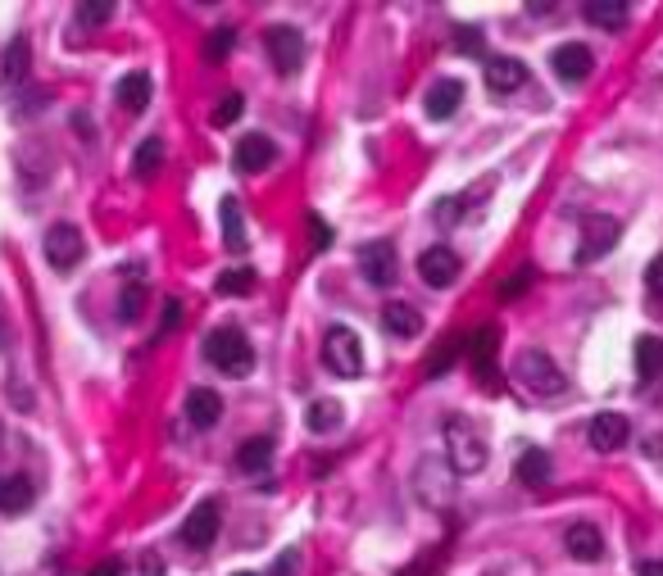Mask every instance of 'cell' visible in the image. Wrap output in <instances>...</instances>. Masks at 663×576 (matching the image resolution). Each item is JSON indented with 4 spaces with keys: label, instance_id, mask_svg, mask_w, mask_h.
Segmentation results:
<instances>
[{
    "label": "cell",
    "instance_id": "6da1fadb",
    "mask_svg": "<svg viewBox=\"0 0 663 576\" xmlns=\"http://www.w3.org/2000/svg\"><path fill=\"white\" fill-rule=\"evenodd\" d=\"M514 381L523 391H532L536 400H559L568 391V377L559 372V363L545 350H523L514 359Z\"/></svg>",
    "mask_w": 663,
    "mask_h": 576
},
{
    "label": "cell",
    "instance_id": "7a4b0ae2",
    "mask_svg": "<svg viewBox=\"0 0 663 576\" xmlns=\"http://www.w3.org/2000/svg\"><path fill=\"white\" fill-rule=\"evenodd\" d=\"M446 463L459 477H473L486 468V436L477 431V422L446 418Z\"/></svg>",
    "mask_w": 663,
    "mask_h": 576
},
{
    "label": "cell",
    "instance_id": "3957f363",
    "mask_svg": "<svg viewBox=\"0 0 663 576\" xmlns=\"http://www.w3.org/2000/svg\"><path fill=\"white\" fill-rule=\"evenodd\" d=\"M205 359L214 363L223 377H246V372L255 368V350H250L241 327H214V332L205 336Z\"/></svg>",
    "mask_w": 663,
    "mask_h": 576
},
{
    "label": "cell",
    "instance_id": "277c9868",
    "mask_svg": "<svg viewBox=\"0 0 663 576\" xmlns=\"http://www.w3.org/2000/svg\"><path fill=\"white\" fill-rule=\"evenodd\" d=\"M455 477L459 472L450 468L446 459H418L414 468V495L423 499L427 508H446L455 499Z\"/></svg>",
    "mask_w": 663,
    "mask_h": 576
},
{
    "label": "cell",
    "instance_id": "5b68a950",
    "mask_svg": "<svg viewBox=\"0 0 663 576\" xmlns=\"http://www.w3.org/2000/svg\"><path fill=\"white\" fill-rule=\"evenodd\" d=\"M323 363L337 372V377H359V372H364V341H359V332H350V327H327Z\"/></svg>",
    "mask_w": 663,
    "mask_h": 576
},
{
    "label": "cell",
    "instance_id": "8992f818",
    "mask_svg": "<svg viewBox=\"0 0 663 576\" xmlns=\"http://www.w3.org/2000/svg\"><path fill=\"white\" fill-rule=\"evenodd\" d=\"M218 531H223V504H218V499H200V504L187 513L178 536L187 549H209L218 540Z\"/></svg>",
    "mask_w": 663,
    "mask_h": 576
},
{
    "label": "cell",
    "instance_id": "52a82bcc",
    "mask_svg": "<svg viewBox=\"0 0 663 576\" xmlns=\"http://www.w3.org/2000/svg\"><path fill=\"white\" fill-rule=\"evenodd\" d=\"M359 273H364V282L377 286V291L396 286V282H400L396 245H391V241H368L364 250H359Z\"/></svg>",
    "mask_w": 663,
    "mask_h": 576
},
{
    "label": "cell",
    "instance_id": "ba28073f",
    "mask_svg": "<svg viewBox=\"0 0 663 576\" xmlns=\"http://www.w3.org/2000/svg\"><path fill=\"white\" fill-rule=\"evenodd\" d=\"M41 250H46V264L55 268V273H69V268L82 264L87 245H82V232L73 223H55L46 232V241H41Z\"/></svg>",
    "mask_w": 663,
    "mask_h": 576
},
{
    "label": "cell",
    "instance_id": "9c48e42d",
    "mask_svg": "<svg viewBox=\"0 0 663 576\" xmlns=\"http://www.w3.org/2000/svg\"><path fill=\"white\" fill-rule=\"evenodd\" d=\"M264 50H268V59H273L278 73H300V64H305V37H300V28H291V23L268 28Z\"/></svg>",
    "mask_w": 663,
    "mask_h": 576
},
{
    "label": "cell",
    "instance_id": "30bf717a",
    "mask_svg": "<svg viewBox=\"0 0 663 576\" xmlns=\"http://www.w3.org/2000/svg\"><path fill=\"white\" fill-rule=\"evenodd\" d=\"M418 277H423L432 291H446V286H455L459 254L450 250V245H427V250L418 254Z\"/></svg>",
    "mask_w": 663,
    "mask_h": 576
},
{
    "label": "cell",
    "instance_id": "8fae6325",
    "mask_svg": "<svg viewBox=\"0 0 663 576\" xmlns=\"http://www.w3.org/2000/svg\"><path fill=\"white\" fill-rule=\"evenodd\" d=\"M618 232H623V227H618L614 218H604V214L586 218V223H582V250H577V264H591V259L609 254V250H614V241H618Z\"/></svg>",
    "mask_w": 663,
    "mask_h": 576
},
{
    "label": "cell",
    "instance_id": "7c38bea8",
    "mask_svg": "<svg viewBox=\"0 0 663 576\" xmlns=\"http://www.w3.org/2000/svg\"><path fill=\"white\" fill-rule=\"evenodd\" d=\"M627 436H632V427H627L623 413H595L591 427H586V440H591L600 454H614L627 445Z\"/></svg>",
    "mask_w": 663,
    "mask_h": 576
},
{
    "label": "cell",
    "instance_id": "4fadbf2b",
    "mask_svg": "<svg viewBox=\"0 0 663 576\" xmlns=\"http://www.w3.org/2000/svg\"><path fill=\"white\" fill-rule=\"evenodd\" d=\"M527 82V64L514 55H495L486 59V91H495V96H509V91H518Z\"/></svg>",
    "mask_w": 663,
    "mask_h": 576
},
{
    "label": "cell",
    "instance_id": "5bb4252c",
    "mask_svg": "<svg viewBox=\"0 0 663 576\" xmlns=\"http://www.w3.org/2000/svg\"><path fill=\"white\" fill-rule=\"evenodd\" d=\"M273 159H278V146H273V137H264V132H250V137H241V146H237V155H232V164H237V173H264Z\"/></svg>",
    "mask_w": 663,
    "mask_h": 576
},
{
    "label": "cell",
    "instance_id": "9a60e30c",
    "mask_svg": "<svg viewBox=\"0 0 663 576\" xmlns=\"http://www.w3.org/2000/svg\"><path fill=\"white\" fill-rule=\"evenodd\" d=\"M182 413H187V422L196 431H209V427H218V418H223V400H218V391H209V386H196V391H187Z\"/></svg>",
    "mask_w": 663,
    "mask_h": 576
},
{
    "label": "cell",
    "instance_id": "2e32d148",
    "mask_svg": "<svg viewBox=\"0 0 663 576\" xmlns=\"http://www.w3.org/2000/svg\"><path fill=\"white\" fill-rule=\"evenodd\" d=\"M550 64H555V78L559 82H586V73H591V50L582 46V41H568V46H559L555 55H550Z\"/></svg>",
    "mask_w": 663,
    "mask_h": 576
},
{
    "label": "cell",
    "instance_id": "e0dca14e",
    "mask_svg": "<svg viewBox=\"0 0 663 576\" xmlns=\"http://www.w3.org/2000/svg\"><path fill=\"white\" fill-rule=\"evenodd\" d=\"M382 327L391 336H400V341H414V336L423 332V313H418L414 304H405V300H391L382 309Z\"/></svg>",
    "mask_w": 663,
    "mask_h": 576
},
{
    "label": "cell",
    "instance_id": "ac0fdd59",
    "mask_svg": "<svg viewBox=\"0 0 663 576\" xmlns=\"http://www.w3.org/2000/svg\"><path fill=\"white\" fill-rule=\"evenodd\" d=\"M32 481L23 477V472H10V477H0V513L5 518H19V513H28L32 508Z\"/></svg>",
    "mask_w": 663,
    "mask_h": 576
},
{
    "label": "cell",
    "instance_id": "d6986e66",
    "mask_svg": "<svg viewBox=\"0 0 663 576\" xmlns=\"http://www.w3.org/2000/svg\"><path fill=\"white\" fill-rule=\"evenodd\" d=\"M459 100H464V82H459V78H441V82L427 87L423 109H427V118H450L459 109Z\"/></svg>",
    "mask_w": 663,
    "mask_h": 576
},
{
    "label": "cell",
    "instance_id": "ffe728a7",
    "mask_svg": "<svg viewBox=\"0 0 663 576\" xmlns=\"http://www.w3.org/2000/svg\"><path fill=\"white\" fill-rule=\"evenodd\" d=\"M564 545H568V554L582 558V563H595V558L604 554V536L591 527V522H573L568 536H564Z\"/></svg>",
    "mask_w": 663,
    "mask_h": 576
},
{
    "label": "cell",
    "instance_id": "44dd1931",
    "mask_svg": "<svg viewBox=\"0 0 663 576\" xmlns=\"http://www.w3.org/2000/svg\"><path fill=\"white\" fill-rule=\"evenodd\" d=\"M468 354H473V372L486 381V386H495V327H482V332L473 336V345H468Z\"/></svg>",
    "mask_w": 663,
    "mask_h": 576
},
{
    "label": "cell",
    "instance_id": "7402d4cb",
    "mask_svg": "<svg viewBox=\"0 0 663 576\" xmlns=\"http://www.w3.org/2000/svg\"><path fill=\"white\" fill-rule=\"evenodd\" d=\"M586 23L591 28H604V32H618L627 23V5L623 0H591V5H582Z\"/></svg>",
    "mask_w": 663,
    "mask_h": 576
},
{
    "label": "cell",
    "instance_id": "603a6c76",
    "mask_svg": "<svg viewBox=\"0 0 663 576\" xmlns=\"http://www.w3.org/2000/svg\"><path fill=\"white\" fill-rule=\"evenodd\" d=\"M273 463V440L268 436H255V440H246L237 450V468L246 472V477H259V472Z\"/></svg>",
    "mask_w": 663,
    "mask_h": 576
},
{
    "label": "cell",
    "instance_id": "cb8c5ba5",
    "mask_svg": "<svg viewBox=\"0 0 663 576\" xmlns=\"http://www.w3.org/2000/svg\"><path fill=\"white\" fill-rule=\"evenodd\" d=\"M636 377L641 381L663 377V341L659 336H641V341H636Z\"/></svg>",
    "mask_w": 663,
    "mask_h": 576
},
{
    "label": "cell",
    "instance_id": "d4e9b609",
    "mask_svg": "<svg viewBox=\"0 0 663 576\" xmlns=\"http://www.w3.org/2000/svg\"><path fill=\"white\" fill-rule=\"evenodd\" d=\"M119 105L128 109V114H141V109L150 105V78L146 73H123L119 78Z\"/></svg>",
    "mask_w": 663,
    "mask_h": 576
},
{
    "label": "cell",
    "instance_id": "484cf974",
    "mask_svg": "<svg viewBox=\"0 0 663 576\" xmlns=\"http://www.w3.org/2000/svg\"><path fill=\"white\" fill-rule=\"evenodd\" d=\"M341 422H346V409H341L337 400H314L305 409V427L318 431V436H323V431H337Z\"/></svg>",
    "mask_w": 663,
    "mask_h": 576
},
{
    "label": "cell",
    "instance_id": "4316f807",
    "mask_svg": "<svg viewBox=\"0 0 663 576\" xmlns=\"http://www.w3.org/2000/svg\"><path fill=\"white\" fill-rule=\"evenodd\" d=\"M23 78H28V41L14 37L10 50H5V59H0V82H5V87H19Z\"/></svg>",
    "mask_w": 663,
    "mask_h": 576
},
{
    "label": "cell",
    "instance_id": "83f0119b",
    "mask_svg": "<svg viewBox=\"0 0 663 576\" xmlns=\"http://www.w3.org/2000/svg\"><path fill=\"white\" fill-rule=\"evenodd\" d=\"M518 481H523V486H545V481H550V454L523 450V459H518Z\"/></svg>",
    "mask_w": 663,
    "mask_h": 576
},
{
    "label": "cell",
    "instance_id": "f1b7e54d",
    "mask_svg": "<svg viewBox=\"0 0 663 576\" xmlns=\"http://www.w3.org/2000/svg\"><path fill=\"white\" fill-rule=\"evenodd\" d=\"M159 164H164V141L159 137H146L137 146V155H132V173L137 177H150V173H159Z\"/></svg>",
    "mask_w": 663,
    "mask_h": 576
},
{
    "label": "cell",
    "instance_id": "f546056e",
    "mask_svg": "<svg viewBox=\"0 0 663 576\" xmlns=\"http://www.w3.org/2000/svg\"><path fill=\"white\" fill-rule=\"evenodd\" d=\"M218 214H223V245H228V250H246V232H241V205L228 196Z\"/></svg>",
    "mask_w": 663,
    "mask_h": 576
},
{
    "label": "cell",
    "instance_id": "4dcf8cb0",
    "mask_svg": "<svg viewBox=\"0 0 663 576\" xmlns=\"http://www.w3.org/2000/svg\"><path fill=\"white\" fill-rule=\"evenodd\" d=\"M214 291L218 295H250L255 291V273H250V268H228V273L214 282Z\"/></svg>",
    "mask_w": 663,
    "mask_h": 576
},
{
    "label": "cell",
    "instance_id": "1f68e13d",
    "mask_svg": "<svg viewBox=\"0 0 663 576\" xmlns=\"http://www.w3.org/2000/svg\"><path fill=\"white\" fill-rule=\"evenodd\" d=\"M141 309H146V282H128L123 286V300H119V318L123 323H137Z\"/></svg>",
    "mask_w": 663,
    "mask_h": 576
},
{
    "label": "cell",
    "instance_id": "d6a6232c",
    "mask_svg": "<svg viewBox=\"0 0 663 576\" xmlns=\"http://www.w3.org/2000/svg\"><path fill=\"white\" fill-rule=\"evenodd\" d=\"M109 14H114L109 0H82L78 5V28H100V23H109Z\"/></svg>",
    "mask_w": 663,
    "mask_h": 576
},
{
    "label": "cell",
    "instance_id": "836d02e7",
    "mask_svg": "<svg viewBox=\"0 0 663 576\" xmlns=\"http://www.w3.org/2000/svg\"><path fill=\"white\" fill-rule=\"evenodd\" d=\"M232 41H237V28H218L214 37L205 41V59H214V64H218V59L232 50Z\"/></svg>",
    "mask_w": 663,
    "mask_h": 576
},
{
    "label": "cell",
    "instance_id": "e575fe53",
    "mask_svg": "<svg viewBox=\"0 0 663 576\" xmlns=\"http://www.w3.org/2000/svg\"><path fill=\"white\" fill-rule=\"evenodd\" d=\"M241 109H246V96H237V91H232V96H223V105L214 109V123H218V127L237 123V118H241Z\"/></svg>",
    "mask_w": 663,
    "mask_h": 576
},
{
    "label": "cell",
    "instance_id": "d590c367",
    "mask_svg": "<svg viewBox=\"0 0 663 576\" xmlns=\"http://www.w3.org/2000/svg\"><path fill=\"white\" fill-rule=\"evenodd\" d=\"M455 46L464 50V55H482V32H477V28H459Z\"/></svg>",
    "mask_w": 663,
    "mask_h": 576
},
{
    "label": "cell",
    "instance_id": "8d00e7d4",
    "mask_svg": "<svg viewBox=\"0 0 663 576\" xmlns=\"http://www.w3.org/2000/svg\"><path fill=\"white\" fill-rule=\"evenodd\" d=\"M309 236H314V250H327V245H332V227H327L318 214H309Z\"/></svg>",
    "mask_w": 663,
    "mask_h": 576
},
{
    "label": "cell",
    "instance_id": "74e56055",
    "mask_svg": "<svg viewBox=\"0 0 663 576\" xmlns=\"http://www.w3.org/2000/svg\"><path fill=\"white\" fill-rule=\"evenodd\" d=\"M527 282H532V273H527V268H523V273H514L505 286H500V300H514V295H523Z\"/></svg>",
    "mask_w": 663,
    "mask_h": 576
},
{
    "label": "cell",
    "instance_id": "f35d334b",
    "mask_svg": "<svg viewBox=\"0 0 663 576\" xmlns=\"http://www.w3.org/2000/svg\"><path fill=\"white\" fill-rule=\"evenodd\" d=\"M645 282H650L654 295H663V254H654L650 268H645Z\"/></svg>",
    "mask_w": 663,
    "mask_h": 576
},
{
    "label": "cell",
    "instance_id": "ab89813d",
    "mask_svg": "<svg viewBox=\"0 0 663 576\" xmlns=\"http://www.w3.org/2000/svg\"><path fill=\"white\" fill-rule=\"evenodd\" d=\"M296 572H300V549H287L278 558V576H296Z\"/></svg>",
    "mask_w": 663,
    "mask_h": 576
},
{
    "label": "cell",
    "instance_id": "60d3db41",
    "mask_svg": "<svg viewBox=\"0 0 663 576\" xmlns=\"http://www.w3.org/2000/svg\"><path fill=\"white\" fill-rule=\"evenodd\" d=\"M123 572V563H119V558H105V563H96V567H91V576H119Z\"/></svg>",
    "mask_w": 663,
    "mask_h": 576
},
{
    "label": "cell",
    "instance_id": "b9f144b4",
    "mask_svg": "<svg viewBox=\"0 0 663 576\" xmlns=\"http://www.w3.org/2000/svg\"><path fill=\"white\" fill-rule=\"evenodd\" d=\"M178 318H182V304H178V300H169V304H164V332H169V327L178 323Z\"/></svg>",
    "mask_w": 663,
    "mask_h": 576
},
{
    "label": "cell",
    "instance_id": "7bdbcfd3",
    "mask_svg": "<svg viewBox=\"0 0 663 576\" xmlns=\"http://www.w3.org/2000/svg\"><path fill=\"white\" fill-rule=\"evenodd\" d=\"M141 576H159V554H141Z\"/></svg>",
    "mask_w": 663,
    "mask_h": 576
},
{
    "label": "cell",
    "instance_id": "ee69618b",
    "mask_svg": "<svg viewBox=\"0 0 663 576\" xmlns=\"http://www.w3.org/2000/svg\"><path fill=\"white\" fill-rule=\"evenodd\" d=\"M641 576H663V563H641Z\"/></svg>",
    "mask_w": 663,
    "mask_h": 576
},
{
    "label": "cell",
    "instance_id": "f6af8a7d",
    "mask_svg": "<svg viewBox=\"0 0 663 576\" xmlns=\"http://www.w3.org/2000/svg\"><path fill=\"white\" fill-rule=\"evenodd\" d=\"M237 576H259V572H237Z\"/></svg>",
    "mask_w": 663,
    "mask_h": 576
}]
</instances>
